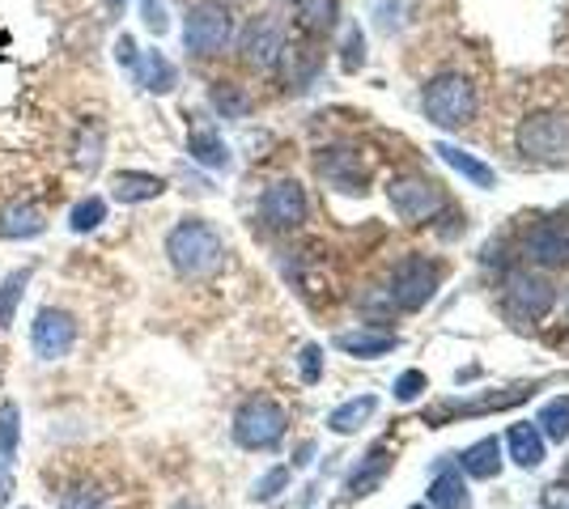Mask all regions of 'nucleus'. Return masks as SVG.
Segmentation results:
<instances>
[{
	"instance_id": "f257e3e1",
	"label": "nucleus",
	"mask_w": 569,
	"mask_h": 509,
	"mask_svg": "<svg viewBox=\"0 0 569 509\" xmlns=\"http://www.w3.org/2000/svg\"><path fill=\"white\" fill-rule=\"evenodd\" d=\"M166 255H170V264H175L179 276H209V272H218L221 255H225V242H221V234L209 221L188 216V221H179L170 230Z\"/></svg>"
},
{
	"instance_id": "f03ea898",
	"label": "nucleus",
	"mask_w": 569,
	"mask_h": 509,
	"mask_svg": "<svg viewBox=\"0 0 569 509\" xmlns=\"http://www.w3.org/2000/svg\"><path fill=\"white\" fill-rule=\"evenodd\" d=\"M234 39V13L230 4L221 0H204L196 4L183 22V47H188L196 60H209V55H221Z\"/></svg>"
},
{
	"instance_id": "7ed1b4c3",
	"label": "nucleus",
	"mask_w": 569,
	"mask_h": 509,
	"mask_svg": "<svg viewBox=\"0 0 569 509\" xmlns=\"http://www.w3.org/2000/svg\"><path fill=\"white\" fill-rule=\"evenodd\" d=\"M281 437H285V407L276 400L255 395V400H246L239 407V416H234V442L243 450H272V446H281Z\"/></svg>"
},
{
	"instance_id": "20e7f679",
	"label": "nucleus",
	"mask_w": 569,
	"mask_h": 509,
	"mask_svg": "<svg viewBox=\"0 0 569 509\" xmlns=\"http://www.w3.org/2000/svg\"><path fill=\"white\" fill-rule=\"evenodd\" d=\"M421 103H425V115L438 128H467L472 115H476V94L463 77H438Z\"/></svg>"
},
{
	"instance_id": "39448f33",
	"label": "nucleus",
	"mask_w": 569,
	"mask_h": 509,
	"mask_svg": "<svg viewBox=\"0 0 569 509\" xmlns=\"http://www.w3.org/2000/svg\"><path fill=\"white\" fill-rule=\"evenodd\" d=\"M77 344V322L69 310H60V306H43L34 322H30V349L39 361H60V357H69Z\"/></svg>"
},
{
	"instance_id": "423d86ee",
	"label": "nucleus",
	"mask_w": 569,
	"mask_h": 509,
	"mask_svg": "<svg viewBox=\"0 0 569 509\" xmlns=\"http://www.w3.org/2000/svg\"><path fill=\"white\" fill-rule=\"evenodd\" d=\"M518 149L527 158L540 161H566L569 158V119L561 115H536L518 128Z\"/></svg>"
},
{
	"instance_id": "0eeeda50",
	"label": "nucleus",
	"mask_w": 569,
	"mask_h": 509,
	"mask_svg": "<svg viewBox=\"0 0 569 509\" xmlns=\"http://www.w3.org/2000/svg\"><path fill=\"white\" fill-rule=\"evenodd\" d=\"M306 213H310L306 191L294 179H281V183H272L260 195V216H264V225H272V230H298V225H306Z\"/></svg>"
},
{
	"instance_id": "6e6552de",
	"label": "nucleus",
	"mask_w": 569,
	"mask_h": 509,
	"mask_svg": "<svg viewBox=\"0 0 569 509\" xmlns=\"http://www.w3.org/2000/svg\"><path fill=\"white\" fill-rule=\"evenodd\" d=\"M438 289V264L430 259H404L396 276H391V297L404 306V310H417V306H425Z\"/></svg>"
},
{
	"instance_id": "1a4fd4ad",
	"label": "nucleus",
	"mask_w": 569,
	"mask_h": 509,
	"mask_svg": "<svg viewBox=\"0 0 569 509\" xmlns=\"http://www.w3.org/2000/svg\"><path fill=\"white\" fill-rule=\"evenodd\" d=\"M243 60L260 73L276 68L285 60V30L276 26L272 18H255L243 34Z\"/></svg>"
},
{
	"instance_id": "9d476101",
	"label": "nucleus",
	"mask_w": 569,
	"mask_h": 509,
	"mask_svg": "<svg viewBox=\"0 0 569 509\" xmlns=\"http://www.w3.org/2000/svg\"><path fill=\"white\" fill-rule=\"evenodd\" d=\"M387 195H391L396 213L404 221H430L442 209V191L430 179H400V183L387 188Z\"/></svg>"
},
{
	"instance_id": "9b49d317",
	"label": "nucleus",
	"mask_w": 569,
	"mask_h": 509,
	"mask_svg": "<svg viewBox=\"0 0 569 509\" xmlns=\"http://www.w3.org/2000/svg\"><path fill=\"white\" fill-rule=\"evenodd\" d=\"M506 306H510V315L540 319V315H548V306H552V289H548V280H540V276H515V285L506 294Z\"/></svg>"
},
{
	"instance_id": "f8f14e48",
	"label": "nucleus",
	"mask_w": 569,
	"mask_h": 509,
	"mask_svg": "<svg viewBox=\"0 0 569 509\" xmlns=\"http://www.w3.org/2000/svg\"><path fill=\"white\" fill-rule=\"evenodd\" d=\"M315 170L324 174L331 188H340V191H366V170H361V161L352 158L349 149H327L324 158L315 161Z\"/></svg>"
},
{
	"instance_id": "ddd939ff",
	"label": "nucleus",
	"mask_w": 569,
	"mask_h": 509,
	"mask_svg": "<svg viewBox=\"0 0 569 509\" xmlns=\"http://www.w3.org/2000/svg\"><path fill=\"white\" fill-rule=\"evenodd\" d=\"M162 191H166V179L145 174V170H119V174L110 179V195H115L119 204H145V200H158Z\"/></svg>"
},
{
	"instance_id": "4468645a",
	"label": "nucleus",
	"mask_w": 569,
	"mask_h": 509,
	"mask_svg": "<svg viewBox=\"0 0 569 509\" xmlns=\"http://www.w3.org/2000/svg\"><path fill=\"white\" fill-rule=\"evenodd\" d=\"M43 230H48V216H43V209H34V204H9V209H0V238L9 242L34 238Z\"/></svg>"
},
{
	"instance_id": "2eb2a0df",
	"label": "nucleus",
	"mask_w": 569,
	"mask_h": 509,
	"mask_svg": "<svg viewBox=\"0 0 569 509\" xmlns=\"http://www.w3.org/2000/svg\"><path fill=\"white\" fill-rule=\"evenodd\" d=\"M133 77L140 81L145 89H154V94H170L179 73H175V64H170L162 52H145L140 60H136Z\"/></svg>"
},
{
	"instance_id": "dca6fc26",
	"label": "nucleus",
	"mask_w": 569,
	"mask_h": 509,
	"mask_svg": "<svg viewBox=\"0 0 569 509\" xmlns=\"http://www.w3.org/2000/svg\"><path fill=\"white\" fill-rule=\"evenodd\" d=\"M387 471H391V450H370V455L361 458V467H352L349 497H370Z\"/></svg>"
},
{
	"instance_id": "f3484780",
	"label": "nucleus",
	"mask_w": 569,
	"mask_h": 509,
	"mask_svg": "<svg viewBox=\"0 0 569 509\" xmlns=\"http://www.w3.org/2000/svg\"><path fill=\"white\" fill-rule=\"evenodd\" d=\"M527 255H536L540 264H566L569 259V238L557 225H536L527 234Z\"/></svg>"
},
{
	"instance_id": "a211bd4d",
	"label": "nucleus",
	"mask_w": 569,
	"mask_h": 509,
	"mask_svg": "<svg viewBox=\"0 0 569 509\" xmlns=\"http://www.w3.org/2000/svg\"><path fill=\"white\" fill-rule=\"evenodd\" d=\"M188 149H191V158L200 161V166H209V170H225V166H230V149H225V140H221L213 128H196Z\"/></svg>"
},
{
	"instance_id": "6ab92c4d",
	"label": "nucleus",
	"mask_w": 569,
	"mask_h": 509,
	"mask_svg": "<svg viewBox=\"0 0 569 509\" xmlns=\"http://www.w3.org/2000/svg\"><path fill=\"white\" fill-rule=\"evenodd\" d=\"M336 344L352 357H382L387 349H396V336H387V331H370V327H357V331H345V336H336Z\"/></svg>"
},
{
	"instance_id": "aec40b11",
	"label": "nucleus",
	"mask_w": 569,
	"mask_h": 509,
	"mask_svg": "<svg viewBox=\"0 0 569 509\" xmlns=\"http://www.w3.org/2000/svg\"><path fill=\"white\" fill-rule=\"evenodd\" d=\"M18 437H22V412L18 403H0V471L18 463Z\"/></svg>"
},
{
	"instance_id": "412c9836",
	"label": "nucleus",
	"mask_w": 569,
	"mask_h": 509,
	"mask_svg": "<svg viewBox=\"0 0 569 509\" xmlns=\"http://www.w3.org/2000/svg\"><path fill=\"white\" fill-rule=\"evenodd\" d=\"M27 285H30V268L9 272V276L0 280V331H9V327H13V319H18V306H22Z\"/></svg>"
},
{
	"instance_id": "4be33fe9",
	"label": "nucleus",
	"mask_w": 569,
	"mask_h": 509,
	"mask_svg": "<svg viewBox=\"0 0 569 509\" xmlns=\"http://www.w3.org/2000/svg\"><path fill=\"white\" fill-rule=\"evenodd\" d=\"M336 0H298V22L306 34H327L336 26Z\"/></svg>"
},
{
	"instance_id": "5701e85b",
	"label": "nucleus",
	"mask_w": 569,
	"mask_h": 509,
	"mask_svg": "<svg viewBox=\"0 0 569 509\" xmlns=\"http://www.w3.org/2000/svg\"><path fill=\"white\" fill-rule=\"evenodd\" d=\"M209 98H213L218 115H225V119H243L246 110H251L246 89H243V85H234V81H218V85L209 89Z\"/></svg>"
},
{
	"instance_id": "b1692460",
	"label": "nucleus",
	"mask_w": 569,
	"mask_h": 509,
	"mask_svg": "<svg viewBox=\"0 0 569 509\" xmlns=\"http://www.w3.org/2000/svg\"><path fill=\"white\" fill-rule=\"evenodd\" d=\"M438 153H442V161H446V166H455L460 174H467L472 183H481V188H493V183H497V174L488 170L485 161L467 158V153H463V149H455V145H438Z\"/></svg>"
},
{
	"instance_id": "393cba45",
	"label": "nucleus",
	"mask_w": 569,
	"mask_h": 509,
	"mask_svg": "<svg viewBox=\"0 0 569 509\" xmlns=\"http://www.w3.org/2000/svg\"><path fill=\"white\" fill-rule=\"evenodd\" d=\"M107 221V200L103 195H85L73 204V213H69V230L73 234H89V230H98Z\"/></svg>"
},
{
	"instance_id": "a878e982",
	"label": "nucleus",
	"mask_w": 569,
	"mask_h": 509,
	"mask_svg": "<svg viewBox=\"0 0 569 509\" xmlns=\"http://www.w3.org/2000/svg\"><path fill=\"white\" fill-rule=\"evenodd\" d=\"M510 455H515L518 467H540L544 463L540 433L531 430V425H515V430H510Z\"/></svg>"
},
{
	"instance_id": "bb28decb",
	"label": "nucleus",
	"mask_w": 569,
	"mask_h": 509,
	"mask_svg": "<svg viewBox=\"0 0 569 509\" xmlns=\"http://www.w3.org/2000/svg\"><path fill=\"white\" fill-rule=\"evenodd\" d=\"M60 509H107V492H103V484L77 480L60 492Z\"/></svg>"
},
{
	"instance_id": "cd10ccee",
	"label": "nucleus",
	"mask_w": 569,
	"mask_h": 509,
	"mask_svg": "<svg viewBox=\"0 0 569 509\" xmlns=\"http://www.w3.org/2000/svg\"><path fill=\"white\" fill-rule=\"evenodd\" d=\"M375 407H379V400H375V395H361V400H352V403H345V407H336L327 425H331L336 433H352V430H361V421H366Z\"/></svg>"
},
{
	"instance_id": "c85d7f7f",
	"label": "nucleus",
	"mask_w": 569,
	"mask_h": 509,
	"mask_svg": "<svg viewBox=\"0 0 569 509\" xmlns=\"http://www.w3.org/2000/svg\"><path fill=\"white\" fill-rule=\"evenodd\" d=\"M430 501H434L438 509H467L472 506V501H467V488H463V480L455 476V471L438 476L434 488H430Z\"/></svg>"
},
{
	"instance_id": "c756f323",
	"label": "nucleus",
	"mask_w": 569,
	"mask_h": 509,
	"mask_svg": "<svg viewBox=\"0 0 569 509\" xmlns=\"http://www.w3.org/2000/svg\"><path fill=\"white\" fill-rule=\"evenodd\" d=\"M463 467H467L472 476H497V471H502V463H497V442H476V446L463 455Z\"/></svg>"
},
{
	"instance_id": "7c9ffc66",
	"label": "nucleus",
	"mask_w": 569,
	"mask_h": 509,
	"mask_svg": "<svg viewBox=\"0 0 569 509\" xmlns=\"http://www.w3.org/2000/svg\"><path fill=\"white\" fill-rule=\"evenodd\" d=\"M103 128H85L82 132V140H77V166L82 170H94L98 166V153H103Z\"/></svg>"
},
{
	"instance_id": "2f4dec72",
	"label": "nucleus",
	"mask_w": 569,
	"mask_h": 509,
	"mask_svg": "<svg viewBox=\"0 0 569 509\" xmlns=\"http://www.w3.org/2000/svg\"><path fill=\"white\" fill-rule=\"evenodd\" d=\"M544 430H548V437L566 442L569 437V403H552V407L544 412Z\"/></svg>"
},
{
	"instance_id": "473e14b6",
	"label": "nucleus",
	"mask_w": 569,
	"mask_h": 509,
	"mask_svg": "<svg viewBox=\"0 0 569 509\" xmlns=\"http://www.w3.org/2000/svg\"><path fill=\"white\" fill-rule=\"evenodd\" d=\"M285 484H289V467H272L268 476L255 484V492H251V497H255V501H272V497L285 488Z\"/></svg>"
},
{
	"instance_id": "72a5a7b5",
	"label": "nucleus",
	"mask_w": 569,
	"mask_h": 509,
	"mask_svg": "<svg viewBox=\"0 0 569 509\" xmlns=\"http://www.w3.org/2000/svg\"><path fill=\"white\" fill-rule=\"evenodd\" d=\"M140 18H145V26L154 30V34H162V30H166V9H162V0H140Z\"/></svg>"
},
{
	"instance_id": "f704fd0d",
	"label": "nucleus",
	"mask_w": 569,
	"mask_h": 509,
	"mask_svg": "<svg viewBox=\"0 0 569 509\" xmlns=\"http://www.w3.org/2000/svg\"><path fill=\"white\" fill-rule=\"evenodd\" d=\"M319 374H324V352L310 344V349L302 352V378H306V382H315Z\"/></svg>"
},
{
	"instance_id": "c9c22d12",
	"label": "nucleus",
	"mask_w": 569,
	"mask_h": 509,
	"mask_svg": "<svg viewBox=\"0 0 569 509\" xmlns=\"http://www.w3.org/2000/svg\"><path fill=\"white\" fill-rule=\"evenodd\" d=\"M421 391H425V378L421 374H404L396 382V400H417Z\"/></svg>"
},
{
	"instance_id": "e433bc0d",
	"label": "nucleus",
	"mask_w": 569,
	"mask_h": 509,
	"mask_svg": "<svg viewBox=\"0 0 569 509\" xmlns=\"http://www.w3.org/2000/svg\"><path fill=\"white\" fill-rule=\"evenodd\" d=\"M136 60H140V55H136V43L128 39V34H124V39H119V64L136 68Z\"/></svg>"
},
{
	"instance_id": "4c0bfd02",
	"label": "nucleus",
	"mask_w": 569,
	"mask_h": 509,
	"mask_svg": "<svg viewBox=\"0 0 569 509\" xmlns=\"http://www.w3.org/2000/svg\"><path fill=\"white\" fill-rule=\"evenodd\" d=\"M9 501H13V476L0 471V509H9Z\"/></svg>"
},
{
	"instance_id": "58836bf2",
	"label": "nucleus",
	"mask_w": 569,
	"mask_h": 509,
	"mask_svg": "<svg viewBox=\"0 0 569 509\" xmlns=\"http://www.w3.org/2000/svg\"><path fill=\"white\" fill-rule=\"evenodd\" d=\"M175 509H200V506H191V501H179V506H175Z\"/></svg>"
}]
</instances>
